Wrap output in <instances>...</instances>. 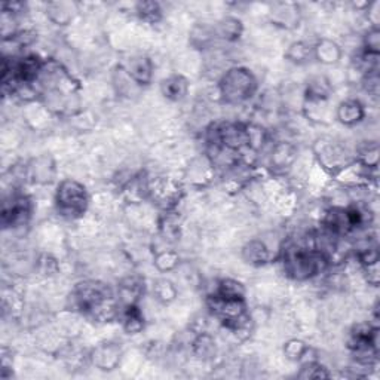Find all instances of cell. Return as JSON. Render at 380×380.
<instances>
[{
	"label": "cell",
	"instance_id": "obj_1",
	"mask_svg": "<svg viewBox=\"0 0 380 380\" xmlns=\"http://www.w3.org/2000/svg\"><path fill=\"white\" fill-rule=\"evenodd\" d=\"M71 306L87 318L109 322L119 317V300L113 290L104 282L83 281L71 291Z\"/></svg>",
	"mask_w": 380,
	"mask_h": 380
},
{
	"label": "cell",
	"instance_id": "obj_2",
	"mask_svg": "<svg viewBox=\"0 0 380 380\" xmlns=\"http://www.w3.org/2000/svg\"><path fill=\"white\" fill-rule=\"evenodd\" d=\"M281 260L285 273L294 281L312 280L330 266L327 258L313 248L312 236L308 243L293 241L287 244L281 249Z\"/></svg>",
	"mask_w": 380,
	"mask_h": 380
},
{
	"label": "cell",
	"instance_id": "obj_3",
	"mask_svg": "<svg viewBox=\"0 0 380 380\" xmlns=\"http://www.w3.org/2000/svg\"><path fill=\"white\" fill-rule=\"evenodd\" d=\"M258 88L257 78L245 67L229 69L219 82V94L226 104H243L253 98Z\"/></svg>",
	"mask_w": 380,
	"mask_h": 380
},
{
	"label": "cell",
	"instance_id": "obj_4",
	"mask_svg": "<svg viewBox=\"0 0 380 380\" xmlns=\"http://www.w3.org/2000/svg\"><path fill=\"white\" fill-rule=\"evenodd\" d=\"M88 203V192L82 183L66 179L58 184L55 192V207L61 217L69 220L80 219L87 212Z\"/></svg>",
	"mask_w": 380,
	"mask_h": 380
},
{
	"label": "cell",
	"instance_id": "obj_5",
	"mask_svg": "<svg viewBox=\"0 0 380 380\" xmlns=\"http://www.w3.org/2000/svg\"><path fill=\"white\" fill-rule=\"evenodd\" d=\"M318 161L322 168L337 175L343 168H346L354 161L348 159V150L333 140H318L315 146Z\"/></svg>",
	"mask_w": 380,
	"mask_h": 380
},
{
	"label": "cell",
	"instance_id": "obj_6",
	"mask_svg": "<svg viewBox=\"0 0 380 380\" xmlns=\"http://www.w3.org/2000/svg\"><path fill=\"white\" fill-rule=\"evenodd\" d=\"M32 216V201L23 193L11 194V198L3 201L2 225L3 227H16L27 225Z\"/></svg>",
	"mask_w": 380,
	"mask_h": 380
},
{
	"label": "cell",
	"instance_id": "obj_7",
	"mask_svg": "<svg viewBox=\"0 0 380 380\" xmlns=\"http://www.w3.org/2000/svg\"><path fill=\"white\" fill-rule=\"evenodd\" d=\"M120 359H122V348L115 342L101 343V345L92 349L89 354L91 364L101 370V372H113L119 367Z\"/></svg>",
	"mask_w": 380,
	"mask_h": 380
},
{
	"label": "cell",
	"instance_id": "obj_8",
	"mask_svg": "<svg viewBox=\"0 0 380 380\" xmlns=\"http://www.w3.org/2000/svg\"><path fill=\"white\" fill-rule=\"evenodd\" d=\"M124 71L137 87H147L152 83L155 66L153 61L146 55H134L126 60Z\"/></svg>",
	"mask_w": 380,
	"mask_h": 380
},
{
	"label": "cell",
	"instance_id": "obj_9",
	"mask_svg": "<svg viewBox=\"0 0 380 380\" xmlns=\"http://www.w3.org/2000/svg\"><path fill=\"white\" fill-rule=\"evenodd\" d=\"M146 291V281L140 275H128L118 285V300L122 306L138 304Z\"/></svg>",
	"mask_w": 380,
	"mask_h": 380
},
{
	"label": "cell",
	"instance_id": "obj_10",
	"mask_svg": "<svg viewBox=\"0 0 380 380\" xmlns=\"http://www.w3.org/2000/svg\"><path fill=\"white\" fill-rule=\"evenodd\" d=\"M336 118L342 125L355 126L366 118V107L357 98H348L337 106Z\"/></svg>",
	"mask_w": 380,
	"mask_h": 380
},
{
	"label": "cell",
	"instance_id": "obj_11",
	"mask_svg": "<svg viewBox=\"0 0 380 380\" xmlns=\"http://www.w3.org/2000/svg\"><path fill=\"white\" fill-rule=\"evenodd\" d=\"M119 321L126 335H138L146 327L144 315L138 304H126L119 311Z\"/></svg>",
	"mask_w": 380,
	"mask_h": 380
},
{
	"label": "cell",
	"instance_id": "obj_12",
	"mask_svg": "<svg viewBox=\"0 0 380 380\" xmlns=\"http://www.w3.org/2000/svg\"><path fill=\"white\" fill-rule=\"evenodd\" d=\"M243 258L253 266H263L272 260V253L262 239H252L243 248Z\"/></svg>",
	"mask_w": 380,
	"mask_h": 380
},
{
	"label": "cell",
	"instance_id": "obj_13",
	"mask_svg": "<svg viewBox=\"0 0 380 380\" xmlns=\"http://www.w3.org/2000/svg\"><path fill=\"white\" fill-rule=\"evenodd\" d=\"M190 83L181 75H172L166 78L161 83V92L165 98L171 101H181L189 94Z\"/></svg>",
	"mask_w": 380,
	"mask_h": 380
},
{
	"label": "cell",
	"instance_id": "obj_14",
	"mask_svg": "<svg viewBox=\"0 0 380 380\" xmlns=\"http://www.w3.org/2000/svg\"><path fill=\"white\" fill-rule=\"evenodd\" d=\"M331 91L333 87L326 76H315L306 85L304 98L308 103H324L330 98Z\"/></svg>",
	"mask_w": 380,
	"mask_h": 380
},
{
	"label": "cell",
	"instance_id": "obj_15",
	"mask_svg": "<svg viewBox=\"0 0 380 380\" xmlns=\"http://www.w3.org/2000/svg\"><path fill=\"white\" fill-rule=\"evenodd\" d=\"M214 30L216 39H221L225 42H236L244 32L243 21L235 16H226L223 20H220L216 27H212Z\"/></svg>",
	"mask_w": 380,
	"mask_h": 380
},
{
	"label": "cell",
	"instance_id": "obj_16",
	"mask_svg": "<svg viewBox=\"0 0 380 380\" xmlns=\"http://www.w3.org/2000/svg\"><path fill=\"white\" fill-rule=\"evenodd\" d=\"M313 49V57L317 58L321 64H326V66H331V64H336L342 58V48L339 43L330 39H321L315 46H312Z\"/></svg>",
	"mask_w": 380,
	"mask_h": 380
},
{
	"label": "cell",
	"instance_id": "obj_17",
	"mask_svg": "<svg viewBox=\"0 0 380 380\" xmlns=\"http://www.w3.org/2000/svg\"><path fill=\"white\" fill-rule=\"evenodd\" d=\"M25 172L34 183L46 184L54 179L55 166L49 157L42 156L39 159H34L29 166H27Z\"/></svg>",
	"mask_w": 380,
	"mask_h": 380
},
{
	"label": "cell",
	"instance_id": "obj_18",
	"mask_svg": "<svg viewBox=\"0 0 380 380\" xmlns=\"http://www.w3.org/2000/svg\"><path fill=\"white\" fill-rule=\"evenodd\" d=\"M192 350L202 361H210L217 355L216 340L208 333H198L197 337L192 342Z\"/></svg>",
	"mask_w": 380,
	"mask_h": 380
},
{
	"label": "cell",
	"instance_id": "obj_19",
	"mask_svg": "<svg viewBox=\"0 0 380 380\" xmlns=\"http://www.w3.org/2000/svg\"><path fill=\"white\" fill-rule=\"evenodd\" d=\"M295 155H298V149L291 143L281 142L273 146L272 155H271V162L273 168L284 170L289 168V166L294 162Z\"/></svg>",
	"mask_w": 380,
	"mask_h": 380
},
{
	"label": "cell",
	"instance_id": "obj_20",
	"mask_svg": "<svg viewBox=\"0 0 380 380\" xmlns=\"http://www.w3.org/2000/svg\"><path fill=\"white\" fill-rule=\"evenodd\" d=\"M214 294L220 295V298H225V299L245 300V287L236 280L225 278V280L219 281Z\"/></svg>",
	"mask_w": 380,
	"mask_h": 380
},
{
	"label": "cell",
	"instance_id": "obj_21",
	"mask_svg": "<svg viewBox=\"0 0 380 380\" xmlns=\"http://www.w3.org/2000/svg\"><path fill=\"white\" fill-rule=\"evenodd\" d=\"M159 229L161 234L166 241H174L179 239L180 232H181V223L179 220L177 212L174 210L165 211L164 216L159 220Z\"/></svg>",
	"mask_w": 380,
	"mask_h": 380
},
{
	"label": "cell",
	"instance_id": "obj_22",
	"mask_svg": "<svg viewBox=\"0 0 380 380\" xmlns=\"http://www.w3.org/2000/svg\"><path fill=\"white\" fill-rule=\"evenodd\" d=\"M355 161L363 165L367 170H377L379 165V144L375 142H368L358 147Z\"/></svg>",
	"mask_w": 380,
	"mask_h": 380
},
{
	"label": "cell",
	"instance_id": "obj_23",
	"mask_svg": "<svg viewBox=\"0 0 380 380\" xmlns=\"http://www.w3.org/2000/svg\"><path fill=\"white\" fill-rule=\"evenodd\" d=\"M177 289H175V285L166 280V278H161V280H157L153 284V295L157 302H161L162 304H170L171 302H174L177 299Z\"/></svg>",
	"mask_w": 380,
	"mask_h": 380
},
{
	"label": "cell",
	"instance_id": "obj_24",
	"mask_svg": "<svg viewBox=\"0 0 380 380\" xmlns=\"http://www.w3.org/2000/svg\"><path fill=\"white\" fill-rule=\"evenodd\" d=\"M46 14H48L49 20L57 25H66L71 21L73 18V5L70 3H49L46 8Z\"/></svg>",
	"mask_w": 380,
	"mask_h": 380
},
{
	"label": "cell",
	"instance_id": "obj_25",
	"mask_svg": "<svg viewBox=\"0 0 380 380\" xmlns=\"http://www.w3.org/2000/svg\"><path fill=\"white\" fill-rule=\"evenodd\" d=\"M313 57L312 46L304 42H294L289 46V49L285 52V58L294 63V64H306L309 58Z\"/></svg>",
	"mask_w": 380,
	"mask_h": 380
},
{
	"label": "cell",
	"instance_id": "obj_26",
	"mask_svg": "<svg viewBox=\"0 0 380 380\" xmlns=\"http://www.w3.org/2000/svg\"><path fill=\"white\" fill-rule=\"evenodd\" d=\"M153 265L159 272H171L179 266L180 256L174 249H161L155 254Z\"/></svg>",
	"mask_w": 380,
	"mask_h": 380
},
{
	"label": "cell",
	"instance_id": "obj_27",
	"mask_svg": "<svg viewBox=\"0 0 380 380\" xmlns=\"http://www.w3.org/2000/svg\"><path fill=\"white\" fill-rule=\"evenodd\" d=\"M135 12L140 16V20L155 24L162 18V9L156 2H140L135 6Z\"/></svg>",
	"mask_w": 380,
	"mask_h": 380
},
{
	"label": "cell",
	"instance_id": "obj_28",
	"mask_svg": "<svg viewBox=\"0 0 380 380\" xmlns=\"http://www.w3.org/2000/svg\"><path fill=\"white\" fill-rule=\"evenodd\" d=\"M298 376L300 379H330L331 373L318 361H306Z\"/></svg>",
	"mask_w": 380,
	"mask_h": 380
},
{
	"label": "cell",
	"instance_id": "obj_29",
	"mask_svg": "<svg viewBox=\"0 0 380 380\" xmlns=\"http://www.w3.org/2000/svg\"><path fill=\"white\" fill-rule=\"evenodd\" d=\"M308 350V345L299 339H291L284 345V354L290 361H302Z\"/></svg>",
	"mask_w": 380,
	"mask_h": 380
},
{
	"label": "cell",
	"instance_id": "obj_30",
	"mask_svg": "<svg viewBox=\"0 0 380 380\" xmlns=\"http://www.w3.org/2000/svg\"><path fill=\"white\" fill-rule=\"evenodd\" d=\"M363 51L380 55V30L379 27H370L363 39Z\"/></svg>",
	"mask_w": 380,
	"mask_h": 380
},
{
	"label": "cell",
	"instance_id": "obj_31",
	"mask_svg": "<svg viewBox=\"0 0 380 380\" xmlns=\"http://www.w3.org/2000/svg\"><path fill=\"white\" fill-rule=\"evenodd\" d=\"M38 269L42 275L52 276L58 272V262L51 254H43L38 260Z\"/></svg>",
	"mask_w": 380,
	"mask_h": 380
},
{
	"label": "cell",
	"instance_id": "obj_32",
	"mask_svg": "<svg viewBox=\"0 0 380 380\" xmlns=\"http://www.w3.org/2000/svg\"><path fill=\"white\" fill-rule=\"evenodd\" d=\"M379 83H380L379 70L366 73L364 78H363V88H364V91L367 92V94L372 96V97L379 96Z\"/></svg>",
	"mask_w": 380,
	"mask_h": 380
},
{
	"label": "cell",
	"instance_id": "obj_33",
	"mask_svg": "<svg viewBox=\"0 0 380 380\" xmlns=\"http://www.w3.org/2000/svg\"><path fill=\"white\" fill-rule=\"evenodd\" d=\"M361 269H363V273H364L366 281H367L370 285L377 287V285H379V281H380L379 262H377V263H373V265H368V266H363Z\"/></svg>",
	"mask_w": 380,
	"mask_h": 380
}]
</instances>
